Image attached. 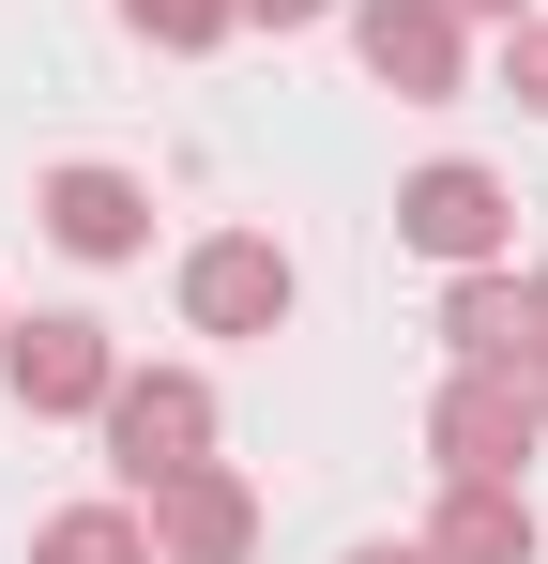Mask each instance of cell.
<instances>
[{
	"label": "cell",
	"mask_w": 548,
	"mask_h": 564,
	"mask_svg": "<svg viewBox=\"0 0 548 564\" xmlns=\"http://www.w3.org/2000/svg\"><path fill=\"white\" fill-rule=\"evenodd\" d=\"M31 214H46L62 260H138V245H153V184H138V169H46Z\"/></svg>",
	"instance_id": "ba28073f"
},
{
	"label": "cell",
	"mask_w": 548,
	"mask_h": 564,
	"mask_svg": "<svg viewBox=\"0 0 548 564\" xmlns=\"http://www.w3.org/2000/svg\"><path fill=\"white\" fill-rule=\"evenodd\" d=\"M503 77H518V107H548V15H518V31H503Z\"/></svg>",
	"instance_id": "4fadbf2b"
},
{
	"label": "cell",
	"mask_w": 548,
	"mask_h": 564,
	"mask_svg": "<svg viewBox=\"0 0 548 564\" xmlns=\"http://www.w3.org/2000/svg\"><path fill=\"white\" fill-rule=\"evenodd\" d=\"M351 46L396 107H457L472 93V15L457 0H351Z\"/></svg>",
	"instance_id": "7a4b0ae2"
},
{
	"label": "cell",
	"mask_w": 548,
	"mask_h": 564,
	"mask_svg": "<svg viewBox=\"0 0 548 564\" xmlns=\"http://www.w3.org/2000/svg\"><path fill=\"white\" fill-rule=\"evenodd\" d=\"M351 564H442V550H427V534H381V550H351Z\"/></svg>",
	"instance_id": "9a60e30c"
},
{
	"label": "cell",
	"mask_w": 548,
	"mask_h": 564,
	"mask_svg": "<svg viewBox=\"0 0 548 564\" xmlns=\"http://www.w3.org/2000/svg\"><path fill=\"white\" fill-rule=\"evenodd\" d=\"M229 15H244V31H320L336 0H229Z\"/></svg>",
	"instance_id": "5bb4252c"
},
{
	"label": "cell",
	"mask_w": 548,
	"mask_h": 564,
	"mask_svg": "<svg viewBox=\"0 0 548 564\" xmlns=\"http://www.w3.org/2000/svg\"><path fill=\"white\" fill-rule=\"evenodd\" d=\"M91 427H107V458H122V503H138V488H168V473L213 458V381L198 367H122Z\"/></svg>",
	"instance_id": "6da1fadb"
},
{
	"label": "cell",
	"mask_w": 548,
	"mask_h": 564,
	"mask_svg": "<svg viewBox=\"0 0 548 564\" xmlns=\"http://www.w3.org/2000/svg\"><path fill=\"white\" fill-rule=\"evenodd\" d=\"M122 15H138V31H153V46H183V62H198V46H229V31H244V15H229V0H122Z\"/></svg>",
	"instance_id": "7c38bea8"
},
{
	"label": "cell",
	"mask_w": 548,
	"mask_h": 564,
	"mask_svg": "<svg viewBox=\"0 0 548 564\" xmlns=\"http://www.w3.org/2000/svg\"><path fill=\"white\" fill-rule=\"evenodd\" d=\"M442 336H457V367H518L534 351V275H503V260H472L442 305Z\"/></svg>",
	"instance_id": "30bf717a"
},
{
	"label": "cell",
	"mask_w": 548,
	"mask_h": 564,
	"mask_svg": "<svg viewBox=\"0 0 548 564\" xmlns=\"http://www.w3.org/2000/svg\"><path fill=\"white\" fill-rule=\"evenodd\" d=\"M518 381H534V412H548V336H534V351H518Z\"/></svg>",
	"instance_id": "e0dca14e"
},
{
	"label": "cell",
	"mask_w": 548,
	"mask_h": 564,
	"mask_svg": "<svg viewBox=\"0 0 548 564\" xmlns=\"http://www.w3.org/2000/svg\"><path fill=\"white\" fill-rule=\"evenodd\" d=\"M534 443H548V412H534L518 367H457L442 397H427V458L442 473H518Z\"/></svg>",
	"instance_id": "3957f363"
},
{
	"label": "cell",
	"mask_w": 548,
	"mask_h": 564,
	"mask_svg": "<svg viewBox=\"0 0 548 564\" xmlns=\"http://www.w3.org/2000/svg\"><path fill=\"white\" fill-rule=\"evenodd\" d=\"M457 15H487V31H518V15H534V0H457Z\"/></svg>",
	"instance_id": "2e32d148"
},
{
	"label": "cell",
	"mask_w": 548,
	"mask_h": 564,
	"mask_svg": "<svg viewBox=\"0 0 548 564\" xmlns=\"http://www.w3.org/2000/svg\"><path fill=\"white\" fill-rule=\"evenodd\" d=\"M396 245H412V260H457V275H472V260H503V184H487L472 153L412 169V184H396Z\"/></svg>",
	"instance_id": "8992f818"
},
{
	"label": "cell",
	"mask_w": 548,
	"mask_h": 564,
	"mask_svg": "<svg viewBox=\"0 0 548 564\" xmlns=\"http://www.w3.org/2000/svg\"><path fill=\"white\" fill-rule=\"evenodd\" d=\"M0 381H15L31 412H107V381H122V351H107V321H77V305H46V321H15V336H0Z\"/></svg>",
	"instance_id": "52a82bcc"
},
{
	"label": "cell",
	"mask_w": 548,
	"mask_h": 564,
	"mask_svg": "<svg viewBox=\"0 0 548 564\" xmlns=\"http://www.w3.org/2000/svg\"><path fill=\"white\" fill-rule=\"evenodd\" d=\"M183 321H198V336H274V321H289V245H274V229L183 245Z\"/></svg>",
	"instance_id": "277c9868"
},
{
	"label": "cell",
	"mask_w": 548,
	"mask_h": 564,
	"mask_svg": "<svg viewBox=\"0 0 548 564\" xmlns=\"http://www.w3.org/2000/svg\"><path fill=\"white\" fill-rule=\"evenodd\" d=\"M0 336H15V321H0Z\"/></svg>",
	"instance_id": "d6986e66"
},
{
	"label": "cell",
	"mask_w": 548,
	"mask_h": 564,
	"mask_svg": "<svg viewBox=\"0 0 548 564\" xmlns=\"http://www.w3.org/2000/svg\"><path fill=\"white\" fill-rule=\"evenodd\" d=\"M31 564H153V519H138V503H62V519L31 534Z\"/></svg>",
	"instance_id": "8fae6325"
},
{
	"label": "cell",
	"mask_w": 548,
	"mask_h": 564,
	"mask_svg": "<svg viewBox=\"0 0 548 564\" xmlns=\"http://www.w3.org/2000/svg\"><path fill=\"white\" fill-rule=\"evenodd\" d=\"M427 550L442 564H534V488H518V473H442Z\"/></svg>",
	"instance_id": "9c48e42d"
},
{
	"label": "cell",
	"mask_w": 548,
	"mask_h": 564,
	"mask_svg": "<svg viewBox=\"0 0 548 564\" xmlns=\"http://www.w3.org/2000/svg\"><path fill=\"white\" fill-rule=\"evenodd\" d=\"M138 519H153V564H244V550H260V488H244L229 458L138 488Z\"/></svg>",
	"instance_id": "5b68a950"
},
{
	"label": "cell",
	"mask_w": 548,
	"mask_h": 564,
	"mask_svg": "<svg viewBox=\"0 0 548 564\" xmlns=\"http://www.w3.org/2000/svg\"><path fill=\"white\" fill-rule=\"evenodd\" d=\"M534 336H548V260H534Z\"/></svg>",
	"instance_id": "ac0fdd59"
}]
</instances>
